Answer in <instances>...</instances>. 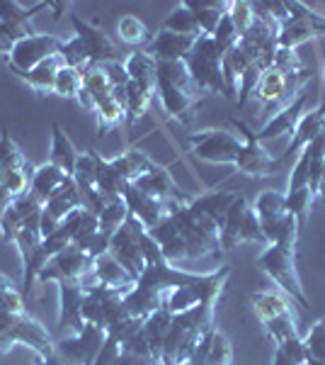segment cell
<instances>
[{
  "label": "cell",
  "mask_w": 325,
  "mask_h": 365,
  "mask_svg": "<svg viewBox=\"0 0 325 365\" xmlns=\"http://www.w3.org/2000/svg\"><path fill=\"white\" fill-rule=\"evenodd\" d=\"M41 215V212H39ZM39 215L32 217V220L27 222L25 227L17 232V237L13 244L17 246V251H20V258H22V268H27L29 263H32L34 253H37L39 244H41V232H39Z\"/></svg>",
  "instance_id": "cell-42"
},
{
  "label": "cell",
  "mask_w": 325,
  "mask_h": 365,
  "mask_svg": "<svg viewBox=\"0 0 325 365\" xmlns=\"http://www.w3.org/2000/svg\"><path fill=\"white\" fill-rule=\"evenodd\" d=\"M68 180H70V175H66L61 168H56L54 163L46 161V163H41V166L34 168L27 192L32 197H37L41 205H46V200L54 195L56 190H61Z\"/></svg>",
  "instance_id": "cell-28"
},
{
  "label": "cell",
  "mask_w": 325,
  "mask_h": 365,
  "mask_svg": "<svg viewBox=\"0 0 325 365\" xmlns=\"http://www.w3.org/2000/svg\"><path fill=\"white\" fill-rule=\"evenodd\" d=\"M68 8H70L68 3H46V10H51V13H54V20H61V15L66 13Z\"/></svg>",
  "instance_id": "cell-59"
},
{
  "label": "cell",
  "mask_w": 325,
  "mask_h": 365,
  "mask_svg": "<svg viewBox=\"0 0 325 365\" xmlns=\"http://www.w3.org/2000/svg\"><path fill=\"white\" fill-rule=\"evenodd\" d=\"M34 166L29 168H0V222L10 205L29 190Z\"/></svg>",
  "instance_id": "cell-27"
},
{
  "label": "cell",
  "mask_w": 325,
  "mask_h": 365,
  "mask_svg": "<svg viewBox=\"0 0 325 365\" xmlns=\"http://www.w3.org/2000/svg\"><path fill=\"white\" fill-rule=\"evenodd\" d=\"M105 339H107V334L102 329L85 324L80 334H70V336H63L58 344H54V353L68 365H95Z\"/></svg>",
  "instance_id": "cell-14"
},
{
  "label": "cell",
  "mask_w": 325,
  "mask_h": 365,
  "mask_svg": "<svg viewBox=\"0 0 325 365\" xmlns=\"http://www.w3.org/2000/svg\"><path fill=\"white\" fill-rule=\"evenodd\" d=\"M95 266V258H90L85 251L70 244L58 256L51 258L44 268L39 270L37 282H61V280H82L87 270Z\"/></svg>",
  "instance_id": "cell-17"
},
{
  "label": "cell",
  "mask_w": 325,
  "mask_h": 365,
  "mask_svg": "<svg viewBox=\"0 0 325 365\" xmlns=\"http://www.w3.org/2000/svg\"><path fill=\"white\" fill-rule=\"evenodd\" d=\"M161 29H168V32H175V34H185V37H202L197 20H194V15L187 3H177L173 13L163 20Z\"/></svg>",
  "instance_id": "cell-43"
},
{
  "label": "cell",
  "mask_w": 325,
  "mask_h": 365,
  "mask_svg": "<svg viewBox=\"0 0 325 365\" xmlns=\"http://www.w3.org/2000/svg\"><path fill=\"white\" fill-rule=\"evenodd\" d=\"M245 197H235L233 205L228 207L226 217L221 222V249L223 251H233L240 246V222H243V215H245Z\"/></svg>",
  "instance_id": "cell-36"
},
{
  "label": "cell",
  "mask_w": 325,
  "mask_h": 365,
  "mask_svg": "<svg viewBox=\"0 0 325 365\" xmlns=\"http://www.w3.org/2000/svg\"><path fill=\"white\" fill-rule=\"evenodd\" d=\"M260 227L270 244H282V241H297L299 239V222L292 212L287 210V197L279 190H265L260 192L255 205Z\"/></svg>",
  "instance_id": "cell-6"
},
{
  "label": "cell",
  "mask_w": 325,
  "mask_h": 365,
  "mask_svg": "<svg viewBox=\"0 0 325 365\" xmlns=\"http://www.w3.org/2000/svg\"><path fill=\"white\" fill-rule=\"evenodd\" d=\"M238 39H240V34H238V29H235V25L230 22V17L228 13L221 17V22H218V27H216V32L211 34V42H214L216 46V51H218V56H226L230 49H233L235 44H238Z\"/></svg>",
  "instance_id": "cell-48"
},
{
  "label": "cell",
  "mask_w": 325,
  "mask_h": 365,
  "mask_svg": "<svg viewBox=\"0 0 325 365\" xmlns=\"http://www.w3.org/2000/svg\"><path fill=\"white\" fill-rule=\"evenodd\" d=\"M190 144H192V154L197 156L199 161L233 166L243 141L238 139L235 132H228V129H223V127H211V129H202V132L190 134Z\"/></svg>",
  "instance_id": "cell-12"
},
{
  "label": "cell",
  "mask_w": 325,
  "mask_h": 365,
  "mask_svg": "<svg viewBox=\"0 0 325 365\" xmlns=\"http://www.w3.org/2000/svg\"><path fill=\"white\" fill-rule=\"evenodd\" d=\"M124 295H127L124 290H114V287L100 285V282L90 285L85 290V299H82V322L107 331L117 319L129 314L124 307Z\"/></svg>",
  "instance_id": "cell-10"
},
{
  "label": "cell",
  "mask_w": 325,
  "mask_h": 365,
  "mask_svg": "<svg viewBox=\"0 0 325 365\" xmlns=\"http://www.w3.org/2000/svg\"><path fill=\"white\" fill-rule=\"evenodd\" d=\"M185 3L190 5L194 20L199 25V32L204 37H211L216 32L218 22H221V17L228 13V3H192V0H185Z\"/></svg>",
  "instance_id": "cell-37"
},
{
  "label": "cell",
  "mask_w": 325,
  "mask_h": 365,
  "mask_svg": "<svg viewBox=\"0 0 325 365\" xmlns=\"http://www.w3.org/2000/svg\"><path fill=\"white\" fill-rule=\"evenodd\" d=\"M102 71H105V76H107L112 88H124L129 83V71H127V66H124V61L102 63Z\"/></svg>",
  "instance_id": "cell-54"
},
{
  "label": "cell",
  "mask_w": 325,
  "mask_h": 365,
  "mask_svg": "<svg viewBox=\"0 0 325 365\" xmlns=\"http://www.w3.org/2000/svg\"><path fill=\"white\" fill-rule=\"evenodd\" d=\"M311 78H313L311 71H301V73L287 76L277 68H270L267 73L260 78V83L255 88V98L262 103L265 115L272 117L279 113L282 108H287V105L304 91Z\"/></svg>",
  "instance_id": "cell-9"
},
{
  "label": "cell",
  "mask_w": 325,
  "mask_h": 365,
  "mask_svg": "<svg viewBox=\"0 0 325 365\" xmlns=\"http://www.w3.org/2000/svg\"><path fill=\"white\" fill-rule=\"evenodd\" d=\"M272 365H299V363L292 361V358H289L282 349H277L275 351V358H272Z\"/></svg>",
  "instance_id": "cell-57"
},
{
  "label": "cell",
  "mask_w": 325,
  "mask_h": 365,
  "mask_svg": "<svg viewBox=\"0 0 325 365\" xmlns=\"http://www.w3.org/2000/svg\"><path fill=\"white\" fill-rule=\"evenodd\" d=\"M78 151H75L73 141L66 132H63V127L54 122L51 125V154H49V163H54L56 168H61L66 175H73L75 170V163H78Z\"/></svg>",
  "instance_id": "cell-31"
},
{
  "label": "cell",
  "mask_w": 325,
  "mask_h": 365,
  "mask_svg": "<svg viewBox=\"0 0 325 365\" xmlns=\"http://www.w3.org/2000/svg\"><path fill=\"white\" fill-rule=\"evenodd\" d=\"M92 115H95V120H97V134L105 137L110 129L122 125V120L127 117V110H124L122 105L117 103V98L110 93V96L95 100V113Z\"/></svg>",
  "instance_id": "cell-38"
},
{
  "label": "cell",
  "mask_w": 325,
  "mask_h": 365,
  "mask_svg": "<svg viewBox=\"0 0 325 365\" xmlns=\"http://www.w3.org/2000/svg\"><path fill=\"white\" fill-rule=\"evenodd\" d=\"M250 304H252V312H255L260 324L265 327V334H267L277 346L284 344L289 339L301 336L297 314H294L292 304L287 302V297L282 295V290L252 292Z\"/></svg>",
  "instance_id": "cell-5"
},
{
  "label": "cell",
  "mask_w": 325,
  "mask_h": 365,
  "mask_svg": "<svg viewBox=\"0 0 325 365\" xmlns=\"http://www.w3.org/2000/svg\"><path fill=\"white\" fill-rule=\"evenodd\" d=\"M197 39L199 37H185V34H175L168 29H158L144 51L156 61H185Z\"/></svg>",
  "instance_id": "cell-22"
},
{
  "label": "cell",
  "mask_w": 325,
  "mask_h": 365,
  "mask_svg": "<svg viewBox=\"0 0 325 365\" xmlns=\"http://www.w3.org/2000/svg\"><path fill=\"white\" fill-rule=\"evenodd\" d=\"M39 10H46V5H34V8H25V5L20 3H13V0H8V3H0V22H5L13 32L17 34V39H25L29 34H34L32 29H29V20H32L34 13H39Z\"/></svg>",
  "instance_id": "cell-34"
},
{
  "label": "cell",
  "mask_w": 325,
  "mask_h": 365,
  "mask_svg": "<svg viewBox=\"0 0 325 365\" xmlns=\"http://www.w3.org/2000/svg\"><path fill=\"white\" fill-rule=\"evenodd\" d=\"M95 180H97V190L102 192V195L107 197H124V192H127L129 182L127 178L119 173V168L114 166V161H105L102 156H95Z\"/></svg>",
  "instance_id": "cell-35"
},
{
  "label": "cell",
  "mask_w": 325,
  "mask_h": 365,
  "mask_svg": "<svg viewBox=\"0 0 325 365\" xmlns=\"http://www.w3.org/2000/svg\"><path fill=\"white\" fill-rule=\"evenodd\" d=\"M151 100H153L151 93H146L144 88H139L136 83L129 81V83H127V125L129 127H132L134 122H139L141 117L149 113Z\"/></svg>",
  "instance_id": "cell-44"
},
{
  "label": "cell",
  "mask_w": 325,
  "mask_h": 365,
  "mask_svg": "<svg viewBox=\"0 0 325 365\" xmlns=\"http://www.w3.org/2000/svg\"><path fill=\"white\" fill-rule=\"evenodd\" d=\"M82 88V73L78 68H68L63 66L58 71L56 76V86H54V93L58 98H66V100H78V93Z\"/></svg>",
  "instance_id": "cell-47"
},
{
  "label": "cell",
  "mask_w": 325,
  "mask_h": 365,
  "mask_svg": "<svg viewBox=\"0 0 325 365\" xmlns=\"http://www.w3.org/2000/svg\"><path fill=\"white\" fill-rule=\"evenodd\" d=\"M68 20L75 29V37L85 44L92 66H102L107 61H122L119 49L112 44V39L105 34V29H100L97 22H87L78 15H68Z\"/></svg>",
  "instance_id": "cell-18"
},
{
  "label": "cell",
  "mask_w": 325,
  "mask_h": 365,
  "mask_svg": "<svg viewBox=\"0 0 325 365\" xmlns=\"http://www.w3.org/2000/svg\"><path fill=\"white\" fill-rule=\"evenodd\" d=\"M233 363V349L226 334L214 327L206 336L199 341L192 358L185 365H230Z\"/></svg>",
  "instance_id": "cell-23"
},
{
  "label": "cell",
  "mask_w": 325,
  "mask_h": 365,
  "mask_svg": "<svg viewBox=\"0 0 325 365\" xmlns=\"http://www.w3.org/2000/svg\"><path fill=\"white\" fill-rule=\"evenodd\" d=\"M29 346L37 356L54 353V339L44 327L27 314H0V353H8L13 346Z\"/></svg>",
  "instance_id": "cell-7"
},
{
  "label": "cell",
  "mask_w": 325,
  "mask_h": 365,
  "mask_svg": "<svg viewBox=\"0 0 325 365\" xmlns=\"http://www.w3.org/2000/svg\"><path fill=\"white\" fill-rule=\"evenodd\" d=\"M129 217V207L127 202H124V197H107L105 195V202H102V210H100L97 220H100V232L105 234V237L112 239V234L119 229L124 222H127Z\"/></svg>",
  "instance_id": "cell-39"
},
{
  "label": "cell",
  "mask_w": 325,
  "mask_h": 365,
  "mask_svg": "<svg viewBox=\"0 0 325 365\" xmlns=\"http://www.w3.org/2000/svg\"><path fill=\"white\" fill-rule=\"evenodd\" d=\"M277 71H282V73L287 76H294V73H301V56L297 54V49H284V46H279L275 54V66Z\"/></svg>",
  "instance_id": "cell-53"
},
{
  "label": "cell",
  "mask_w": 325,
  "mask_h": 365,
  "mask_svg": "<svg viewBox=\"0 0 325 365\" xmlns=\"http://www.w3.org/2000/svg\"><path fill=\"white\" fill-rule=\"evenodd\" d=\"M41 210H44V205H41L37 197L29 195V192H25L22 197H17L8 207V212L3 215V222H0V234H3V239L13 244L17 232H20L32 217H37Z\"/></svg>",
  "instance_id": "cell-25"
},
{
  "label": "cell",
  "mask_w": 325,
  "mask_h": 365,
  "mask_svg": "<svg viewBox=\"0 0 325 365\" xmlns=\"http://www.w3.org/2000/svg\"><path fill=\"white\" fill-rule=\"evenodd\" d=\"M221 61H223V58L218 56V51H216L214 42H211V37H204V34L197 39V42H194L190 56L185 58L194 86H197L202 93H206V96L221 93V96L228 98Z\"/></svg>",
  "instance_id": "cell-8"
},
{
  "label": "cell",
  "mask_w": 325,
  "mask_h": 365,
  "mask_svg": "<svg viewBox=\"0 0 325 365\" xmlns=\"http://www.w3.org/2000/svg\"><path fill=\"white\" fill-rule=\"evenodd\" d=\"M304 341H306V346H309L311 358L325 363V319H318L316 324H313L311 331L306 334Z\"/></svg>",
  "instance_id": "cell-52"
},
{
  "label": "cell",
  "mask_w": 325,
  "mask_h": 365,
  "mask_svg": "<svg viewBox=\"0 0 325 365\" xmlns=\"http://www.w3.org/2000/svg\"><path fill=\"white\" fill-rule=\"evenodd\" d=\"M32 163L27 161L25 154L20 151V146L10 139V134L3 129L0 134V168H29Z\"/></svg>",
  "instance_id": "cell-49"
},
{
  "label": "cell",
  "mask_w": 325,
  "mask_h": 365,
  "mask_svg": "<svg viewBox=\"0 0 325 365\" xmlns=\"http://www.w3.org/2000/svg\"><path fill=\"white\" fill-rule=\"evenodd\" d=\"M15 42H20V39H17V34L8 25H5V22H0V54L8 56L10 51H13Z\"/></svg>",
  "instance_id": "cell-56"
},
{
  "label": "cell",
  "mask_w": 325,
  "mask_h": 365,
  "mask_svg": "<svg viewBox=\"0 0 325 365\" xmlns=\"http://www.w3.org/2000/svg\"><path fill=\"white\" fill-rule=\"evenodd\" d=\"M306 103H309V88H304V91H301L299 96L287 105V108H282L279 113L272 115L270 120L265 122V127L260 129V132H255L257 141H270V139H279V137H292V134L297 132L299 120H301V117H304V113H306Z\"/></svg>",
  "instance_id": "cell-21"
},
{
  "label": "cell",
  "mask_w": 325,
  "mask_h": 365,
  "mask_svg": "<svg viewBox=\"0 0 325 365\" xmlns=\"http://www.w3.org/2000/svg\"><path fill=\"white\" fill-rule=\"evenodd\" d=\"M149 234L161 246L165 261L173 266L206 261L214 270L221 268V222L199 207L194 197L190 205H173Z\"/></svg>",
  "instance_id": "cell-1"
},
{
  "label": "cell",
  "mask_w": 325,
  "mask_h": 365,
  "mask_svg": "<svg viewBox=\"0 0 325 365\" xmlns=\"http://www.w3.org/2000/svg\"><path fill=\"white\" fill-rule=\"evenodd\" d=\"M214 317L216 302H204L190 312L173 314V324H170V331L165 336L161 365H185L190 361L199 341L214 329Z\"/></svg>",
  "instance_id": "cell-3"
},
{
  "label": "cell",
  "mask_w": 325,
  "mask_h": 365,
  "mask_svg": "<svg viewBox=\"0 0 325 365\" xmlns=\"http://www.w3.org/2000/svg\"><path fill=\"white\" fill-rule=\"evenodd\" d=\"M318 200H323L325 202V163L321 168V182H318Z\"/></svg>",
  "instance_id": "cell-60"
},
{
  "label": "cell",
  "mask_w": 325,
  "mask_h": 365,
  "mask_svg": "<svg viewBox=\"0 0 325 365\" xmlns=\"http://www.w3.org/2000/svg\"><path fill=\"white\" fill-rule=\"evenodd\" d=\"M0 314H25V295L3 273H0Z\"/></svg>",
  "instance_id": "cell-45"
},
{
  "label": "cell",
  "mask_w": 325,
  "mask_h": 365,
  "mask_svg": "<svg viewBox=\"0 0 325 365\" xmlns=\"http://www.w3.org/2000/svg\"><path fill=\"white\" fill-rule=\"evenodd\" d=\"M170 324H173V314L165 309H158V312H153L151 317H146L144 327H141V331H144L146 341H149L151 353L158 365H161V358H163V346H165V336H168V331H170Z\"/></svg>",
  "instance_id": "cell-33"
},
{
  "label": "cell",
  "mask_w": 325,
  "mask_h": 365,
  "mask_svg": "<svg viewBox=\"0 0 325 365\" xmlns=\"http://www.w3.org/2000/svg\"><path fill=\"white\" fill-rule=\"evenodd\" d=\"M58 285V329H70L73 334H80L85 329L82 322V299H85V282L82 280H61Z\"/></svg>",
  "instance_id": "cell-19"
},
{
  "label": "cell",
  "mask_w": 325,
  "mask_h": 365,
  "mask_svg": "<svg viewBox=\"0 0 325 365\" xmlns=\"http://www.w3.org/2000/svg\"><path fill=\"white\" fill-rule=\"evenodd\" d=\"M63 68V58L61 56H49L46 61H41L39 66H34L32 71H25V73H15L20 81L32 88L34 93H54L56 86V76L58 71Z\"/></svg>",
  "instance_id": "cell-32"
},
{
  "label": "cell",
  "mask_w": 325,
  "mask_h": 365,
  "mask_svg": "<svg viewBox=\"0 0 325 365\" xmlns=\"http://www.w3.org/2000/svg\"><path fill=\"white\" fill-rule=\"evenodd\" d=\"M37 365H68V363L61 361L56 353H49V356H37Z\"/></svg>",
  "instance_id": "cell-58"
},
{
  "label": "cell",
  "mask_w": 325,
  "mask_h": 365,
  "mask_svg": "<svg viewBox=\"0 0 325 365\" xmlns=\"http://www.w3.org/2000/svg\"><path fill=\"white\" fill-rule=\"evenodd\" d=\"M63 39L54 37V34H29V37L15 42L13 51L8 54V68L13 73H25L39 66L41 61H46L49 56H56L61 49Z\"/></svg>",
  "instance_id": "cell-15"
},
{
  "label": "cell",
  "mask_w": 325,
  "mask_h": 365,
  "mask_svg": "<svg viewBox=\"0 0 325 365\" xmlns=\"http://www.w3.org/2000/svg\"><path fill=\"white\" fill-rule=\"evenodd\" d=\"M323 125H325V100L318 105V108L306 110V113H304V117H301L299 125H297V132L292 134L284 156H282L279 161H287V158L294 156L297 151H304L306 146L313 141V137H316V134L323 129Z\"/></svg>",
  "instance_id": "cell-26"
},
{
  "label": "cell",
  "mask_w": 325,
  "mask_h": 365,
  "mask_svg": "<svg viewBox=\"0 0 325 365\" xmlns=\"http://www.w3.org/2000/svg\"><path fill=\"white\" fill-rule=\"evenodd\" d=\"M92 275H95V282H100V285H107V287H114V290H124V292H129L136 285L134 275L129 273L110 251L105 253V256L95 258Z\"/></svg>",
  "instance_id": "cell-29"
},
{
  "label": "cell",
  "mask_w": 325,
  "mask_h": 365,
  "mask_svg": "<svg viewBox=\"0 0 325 365\" xmlns=\"http://www.w3.org/2000/svg\"><path fill=\"white\" fill-rule=\"evenodd\" d=\"M58 56L63 58V66H68V68L85 71L87 66H90V54H87L85 44H82L75 34L70 39H66V42H61Z\"/></svg>",
  "instance_id": "cell-46"
},
{
  "label": "cell",
  "mask_w": 325,
  "mask_h": 365,
  "mask_svg": "<svg viewBox=\"0 0 325 365\" xmlns=\"http://www.w3.org/2000/svg\"><path fill=\"white\" fill-rule=\"evenodd\" d=\"M289 20L282 25L279 46L297 49V46L311 42L325 34V15L309 3H287Z\"/></svg>",
  "instance_id": "cell-11"
},
{
  "label": "cell",
  "mask_w": 325,
  "mask_h": 365,
  "mask_svg": "<svg viewBox=\"0 0 325 365\" xmlns=\"http://www.w3.org/2000/svg\"><path fill=\"white\" fill-rule=\"evenodd\" d=\"M112 161H114V166L119 168V173L124 175V178H127L129 185L136 182V180L141 178V175H146L153 166H156V163H153L151 158L144 154V151H136V149L124 151V154L114 156Z\"/></svg>",
  "instance_id": "cell-40"
},
{
  "label": "cell",
  "mask_w": 325,
  "mask_h": 365,
  "mask_svg": "<svg viewBox=\"0 0 325 365\" xmlns=\"http://www.w3.org/2000/svg\"><path fill=\"white\" fill-rule=\"evenodd\" d=\"M240 244H262L267 246V239L262 234V227H260V220L252 207H245L243 222H240Z\"/></svg>",
  "instance_id": "cell-51"
},
{
  "label": "cell",
  "mask_w": 325,
  "mask_h": 365,
  "mask_svg": "<svg viewBox=\"0 0 325 365\" xmlns=\"http://www.w3.org/2000/svg\"><path fill=\"white\" fill-rule=\"evenodd\" d=\"M228 17H230V22L235 25V29H238L240 37H243V34L252 25H255V20H257L252 3H245V0H230V3H228Z\"/></svg>",
  "instance_id": "cell-50"
},
{
  "label": "cell",
  "mask_w": 325,
  "mask_h": 365,
  "mask_svg": "<svg viewBox=\"0 0 325 365\" xmlns=\"http://www.w3.org/2000/svg\"><path fill=\"white\" fill-rule=\"evenodd\" d=\"M112 365H158L153 358L149 356H139V353H129V351H122L119 356L114 358Z\"/></svg>",
  "instance_id": "cell-55"
},
{
  "label": "cell",
  "mask_w": 325,
  "mask_h": 365,
  "mask_svg": "<svg viewBox=\"0 0 325 365\" xmlns=\"http://www.w3.org/2000/svg\"><path fill=\"white\" fill-rule=\"evenodd\" d=\"M132 185H136L141 192H146V195L161 200V202H165L168 207H173V205H190L192 202V197L187 195L185 190L177 187V182L173 180V175H170V170L163 168V166H153L149 173L141 175V178L136 182H132Z\"/></svg>",
  "instance_id": "cell-20"
},
{
  "label": "cell",
  "mask_w": 325,
  "mask_h": 365,
  "mask_svg": "<svg viewBox=\"0 0 325 365\" xmlns=\"http://www.w3.org/2000/svg\"><path fill=\"white\" fill-rule=\"evenodd\" d=\"M257 266L284 295L292 297L294 302H299L304 309H311V299L306 297L297 268V241H282V244L265 246V251L257 256Z\"/></svg>",
  "instance_id": "cell-4"
},
{
  "label": "cell",
  "mask_w": 325,
  "mask_h": 365,
  "mask_svg": "<svg viewBox=\"0 0 325 365\" xmlns=\"http://www.w3.org/2000/svg\"><path fill=\"white\" fill-rule=\"evenodd\" d=\"M197 280V273H190V270H182L163 261L158 263H149L144 268V273L139 275L136 285L124 295V307L132 317H139V319H146L153 312L163 309V299L173 287L177 285H187V282Z\"/></svg>",
  "instance_id": "cell-2"
},
{
  "label": "cell",
  "mask_w": 325,
  "mask_h": 365,
  "mask_svg": "<svg viewBox=\"0 0 325 365\" xmlns=\"http://www.w3.org/2000/svg\"><path fill=\"white\" fill-rule=\"evenodd\" d=\"M124 202H127V207H129V215H134L146 229L156 227L170 210L165 202H161V200H156L151 195H146V192H141L136 185L127 187V192H124Z\"/></svg>",
  "instance_id": "cell-24"
},
{
  "label": "cell",
  "mask_w": 325,
  "mask_h": 365,
  "mask_svg": "<svg viewBox=\"0 0 325 365\" xmlns=\"http://www.w3.org/2000/svg\"><path fill=\"white\" fill-rule=\"evenodd\" d=\"M230 125L240 132L243 137V144L238 149V156H235L233 166L240 170V173L250 175V178H265V175H275L279 173L282 161L279 158H272L270 151L262 146V141H257L255 132L240 120H230Z\"/></svg>",
  "instance_id": "cell-13"
},
{
  "label": "cell",
  "mask_w": 325,
  "mask_h": 365,
  "mask_svg": "<svg viewBox=\"0 0 325 365\" xmlns=\"http://www.w3.org/2000/svg\"><path fill=\"white\" fill-rule=\"evenodd\" d=\"M139 225L141 222L136 220L134 215H129L127 222H124L110 239V253L136 280H139V275L144 273V268H146V258H144V253H141V244H139Z\"/></svg>",
  "instance_id": "cell-16"
},
{
  "label": "cell",
  "mask_w": 325,
  "mask_h": 365,
  "mask_svg": "<svg viewBox=\"0 0 325 365\" xmlns=\"http://www.w3.org/2000/svg\"><path fill=\"white\" fill-rule=\"evenodd\" d=\"M117 34H119V39L124 44H129V46H149L151 42V29L149 25H146L144 20H141L139 15H122L119 17V22H117Z\"/></svg>",
  "instance_id": "cell-41"
},
{
  "label": "cell",
  "mask_w": 325,
  "mask_h": 365,
  "mask_svg": "<svg viewBox=\"0 0 325 365\" xmlns=\"http://www.w3.org/2000/svg\"><path fill=\"white\" fill-rule=\"evenodd\" d=\"M124 66L129 71V81L144 88L146 93L156 96V73H158V61L151 54H146L144 49L134 51L132 56L124 61Z\"/></svg>",
  "instance_id": "cell-30"
}]
</instances>
